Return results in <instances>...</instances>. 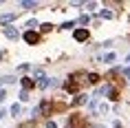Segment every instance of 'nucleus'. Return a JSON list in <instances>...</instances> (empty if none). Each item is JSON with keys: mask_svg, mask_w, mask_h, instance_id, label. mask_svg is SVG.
I'll return each instance as SVG.
<instances>
[{"mask_svg": "<svg viewBox=\"0 0 130 128\" xmlns=\"http://www.w3.org/2000/svg\"><path fill=\"white\" fill-rule=\"evenodd\" d=\"M73 38H75L77 42H84L86 38H88V31H86V29H77L75 33H73Z\"/></svg>", "mask_w": 130, "mask_h": 128, "instance_id": "obj_1", "label": "nucleus"}, {"mask_svg": "<svg viewBox=\"0 0 130 128\" xmlns=\"http://www.w3.org/2000/svg\"><path fill=\"white\" fill-rule=\"evenodd\" d=\"M5 35L11 38V40H15V38H18V29L15 27H5Z\"/></svg>", "mask_w": 130, "mask_h": 128, "instance_id": "obj_2", "label": "nucleus"}, {"mask_svg": "<svg viewBox=\"0 0 130 128\" xmlns=\"http://www.w3.org/2000/svg\"><path fill=\"white\" fill-rule=\"evenodd\" d=\"M24 40H27L29 44H35V42H38V33H33V31H27V33H24Z\"/></svg>", "mask_w": 130, "mask_h": 128, "instance_id": "obj_3", "label": "nucleus"}, {"mask_svg": "<svg viewBox=\"0 0 130 128\" xmlns=\"http://www.w3.org/2000/svg\"><path fill=\"white\" fill-rule=\"evenodd\" d=\"M11 20H15V13H7V16H0V22H2V24H7V22H11Z\"/></svg>", "mask_w": 130, "mask_h": 128, "instance_id": "obj_4", "label": "nucleus"}, {"mask_svg": "<svg viewBox=\"0 0 130 128\" xmlns=\"http://www.w3.org/2000/svg\"><path fill=\"white\" fill-rule=\"evenodd\" d=\"M33 77H38V80H46V77H44V71H42V68H35V71H33Z\"/></svg>", "mask_w": 130, "mask_h": 128, "instance_id": "obj_5", "label": "nucleus"}, {"mask_svg": "<svg viewBox=\"0 0 130 128\" xmlns=\"http://www.w3.org/2000/svg\"><path fill=\"white\" fill-rule=\"evenodd\" d=\"M22 7H27V9H35V7H38V2H31V0H24V2H22Z\"/></svg>", "mask_w": 130, "mask_h": 128, "instance_id": "obj_6", "label": "nucleus"}, {"mask_svg": "<svg viewBox=\"0 0 130 128\" xmlns=\"http://www.w3.org/2000/svg\"><path fill=\"white\" fill-rule=\"evenodd\" d=\"M11 115H20V104H13V106H11Z\"/></svg>", "mask_w": 130, "mask_h": 128, "instance_id": "obj_7", "label": "nucleus"}, {"mask_svg": "<svg viewBox=\"0 0 130 128\" xmlns=\"http://www.w3.org/2000/svg\"><path fill=\"white\" fill-rule=\"evenodd\" d=\"M115 60V53H108V55H104V62H112Z\"/></svg>", "mask_w": 130, "mask_h": 128, "instance_id": "obj_8", "label": "nucleus"}, {"mask_svg": "<svg viewBox=\"0 0 130 128\" xmlns=\"http://www.w3.org/2000/svg\"><path fill=\"white\" fill-rule=\"evenodd\" d=\"M86 99H88L86 95H79V97H77V99H75V104H84V102H86Z\"/></svg>", "mask_w": 130, "mask_h": 128, "instance_id": "obj_9", "label": "nucleus"}, {"mask_svg": "<svg viewBox=\"0 0 130 128\" xmlns=\"http://www.w3.org/2000/svg\"><path fill=\"white\" fill-rule=\"evenodd\" d=\"M97 80H99V77H97V75H95V73H90V75H88V82H90V84H95V82H97Z\"/></svg>", "mask_w": 130, "mask_h": 128, "instance_id": "obj_10", "label": "nucleus"}, {"mask_svg": "<svg viewBox=\"0 0 130 128\" xmlns=\"http://www.w3.org/2000/svg\"><path fill=\"white\" fill-rule=\"evenodd\" d=\"M20 99H22V102L29 99V93H27V91H22V93H20Z\"/></svg>", "mask_w": 130, "mask_h": 128, "instance_id": "obj_11", "label": "nucleus"}, {"mask_svg": "<svg viewBox=\"0 0 130 128\" xmlns=\"http://www.w3.org/2000/svg\"><path fill=\"white\" fill-rule=\"evenodd\" d=\"M88 20H90L88 16H82V18H79V22H82V24H88Z\"/></svg>", "mask_w": 130, "mask_h": 128, "instance_id": "obj_12", "label": "nucleus"}, {"mask_svg": "<svg viewBox=\"0 0 130 128\" xmlns=\"http://www.w3.org/2000/svg\"><path fill=\"white\" fill-rule=\"evenodd\" d=\"M22 84H24V91H27V88L31 86V80H29V77H24V82H22Z\"/></svg>", "mask_w": 130, "mask_h": 128, "instance_id": "obj_13", "label": "nucleus"}, {"mask_svg": "<svg viewBox=\"0 0 130 128\" xmlns=\"http://www.w3.org/2000/svg\"><path fill=\"white\" fill-rule=\"evenodd\" d=\"M27 27H29V29H33V27H38V22H35V20H29V22H27Z\"/></svg>", "mask_w": 130, "mask_h": 128, "instance_id": "obj_14", "label": "nucleus"}, {"mask_svg": "<svg viewBox=\"0 0 130 128\" xmlns=\"http://www.w3.org/2000/svg\"><path fill=\"white\" fill-rule=\"evenodd\" d=\"M7 99V93H5V91H0V102H5Z\"/></svg>", "mask_w": 130, "mask_h": 128, "instance_id": "obj_15", "label": "nucleus"}, {"mask_svg": "<svg viewBox=\"0 0 130 128\" xmlns=\"http://www.w3.org/2000/svg\"><path fill=\"white\" fill-rule=\"evenodd\" d=\"M46 128H57V126H55V121H48V124H46Z\"/></svg>", "mask_w": 130, "mask_h": 128, "instance_id": "obj_16", "label": "nucleus"}, {"mask_svg": "<svg viewBox=\"0 0 130 128\" xmlns=\"http://www.w3.org/2000/svg\"><path fill=\"white\" fill-rule=\"evenodd\" d=\"M126 62H128V64H130V55H128V58H126Z\"/></svg>", "mask_w": 130, "mask_h": 128, "instance_id": "obj_17", "label": "nucleus"}]
</instances>
